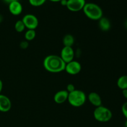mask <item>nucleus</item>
<instances>
[{"label": "nucleus", "mask_w": 127, "mask_h": 127, "mask_svg": "<svg viewBox=\"0 0 127 127\" xmlns=\"http://www.w3.org/2000/svg\"><path fill=\"white\" fill-rule=\"evenodd\" d=\"M88 100L89 102L95 107L102 105V100L101 97L100 95L95 92H92L89 93L88 95Z\"/></svg>", "instance_id": "obj_12"}, {"label": "nucleus", "mask_w": 127, "mask_h": 127, "mask_svg": "<svg viewBox=\"0 0 127 127\" xmlns=\"http://www.w3.org/2000/svg\"><path fill=\"white\" fill-rule=\"evenodd\" d=\"M50 1H52V2H59V1L60 2L62 0H50Z\"/></svg>", "instance_id": "obj_27"}, {"label": "nucleus", "mask_w": 127, "mask_h": 127, "mask_svg": "<svg viewBox=\"0 0 127 127\" xmlns=\"http://www.w3.org/2000/svg\"><path fill=\"white\" fill-rule=\"evenodd\" d=\"M84 14L88 18L94 21H99L103 17V11L98 4L93 2L86 3L83 9Z\"/></svg>", "instance_id": "obj_2"}, {"label": "nucleus", "mask_w": 127, "mask_h": 127, "mask_svg": "<svg viewBox=\"0 0 127 127\" xmlns=\"http://www.w3.org/2000/svg\"><path fill=\"white\" fill-rule=\"evenodd\" d=\"M2 19H3V17H2V16L1 14H0V24L2 22Z\"/></svg>", "instance_id": "obj_26"}, {"label": "nucleus", "mask_w": 127, "mask_h": 127, "mask_svg": "<svg viewBox=\"0 0 127 127\" xmlns=\"http://www.w3.org/2000/svg\"><path fill=\"white\" fill-rule=\"evenodd\" d=\"M125 127H127V121L125 122Z\"/></svg>", "instance_id": "obj_29"}, {"label": "nucleus", "mask_w": 127, "mask_h": 127, "mask_svg": "<svg viewBox=\"0 0 127 127\" xmlns=\"http://www.w3.org/2000/svg\"><path fill=\"white\" fill-rule=\"evenodd\" d=\"M93 115L94 119L99 122H107L112 118L111 110L109 108L102 105L95 107Z\"/></svg>", "instance_id": "obj_4"}, {"label": "nucleus", "mask_w": 127, "mask_h": 127, "mask_svg": "<svg viewBox=\"0 0 127 127\" xmlns=\"http://www.w3.org/2000/svg\"><path fill=\"white\" fill-rule=\"evenodd\" d=\"M74 55L75 53L73 47H64L61 50L60 57L66 63L74 60Z\"/></svg>", "instance_id": "obj_8"}, {"label": "nucleus", "mask_w": 127, "mask_h": 127, "mask_svg": "<svg viewBox=\"0 0 127 127\" xmlns=\"http://www.w3.org/2000/svg\"><path fill=\"white\" fill-rule=\"evenodd\" d=\"M122 94L123 95H124V97L127 99V89L122 90Z\"/></svg>", "instance_id": "obj_22"}, {"label": "nucleus", "mask_w": 127, "mask_h": 127, "mask_svg": "<svg viewBox=\"0 0 127 127\" xmlns=\"http://www.w3.org/2000/svg\"><path fill=\"white\" fill-rule=\"evenodd\" d=\"M14 28L17 32H22L26 29V26L22 20H19L15 23Z\"/></svg>", "instance_id": "obj_17"}, {"label": "nucleus", "mask_w": 127, "mask_h": 127, "mask_svg": "<svg viewBox=\"0 0 127 127\" xmlns=\"http://www.w3.org/2000/svg\"><path fill=\"white\" fill-rule=\"evenodd\" d=\"M125 27H126V28L127 29V20L126 21V22H125Z\"/></svg>", "instance_id": "obj_28"}, {"label": "nucleus", "mask_w": 127, "mask_h": 127, "mask_svg": "<svg viewBox=\"0 0 127 127\" xmlns=\"http://www.w3.org/2000/svg\"><path fill=\"white\" fill-rule=\"evenodd\" d=\"M61 4H62V6H66V4H67V0H62L60 1Z\"/></svg>", "instance_id": "obj_23"}, {"label": "nucleus", "mask_w": 127, "mask_h": 127, "mask_svg": "<svg viewBox=\"0 0 127 127\" xmlns=\"http://www.w3.org/2000/svg\"><path fill=\"white\" fill-rule=\"evenodd\" d=\"M2 87H3V84H2V81L0 79V94H1V91H2Z\"/></svg>", "instance_id": "obj_24"}, {"label": "nucleus", "mask_w": 127, "mask_h": 127, "mask_svg": "<svg viewBox=\"0 0 127 127\" xmlns=\"http://www.w3.org/2000/svg\"><path fill=\"white\" fill-rule=\"evenodd\" d=\"M9 11L14 16H18L22 12V6L19 1H14L9 3Z\"/></svg>", "instance_id": "obj_10"}, {"label": "nucleus", "mask_w": 127, "mask_h": 127, "mask_svg": "<svg viewBox=\"0 0 127 127\" xmlns=\"http://www.w3.org/2000/svg\"><path fill=\"white\" fill-rule=\"evenodd\" d=\"M67 100L72 106L79 107L85 104L86 95L83 91L75 89L74 91L69 93Z\"/></svg>", "instance_id": "obj_3"}, {"label": "nucleus", "mask_w": 127, "mask_h": 127, "mask_svg": "<svg viewBox=\"0 0 127 127\" xmlns=\"http://www.w3.org/2000/svg\"><path fill=\"white\" fill-rule=\"evenodd\" d=\"M81 68V64L79 62L73 60L69 63H66L64 71L70 75H76L80 73Z\"/></svg>", "instance_id": "obj_6"}, {"label": "nucleus", "mask_w": 127, "mask_h": 127, "mask_svg": "<svg viewBox=\"0 0 127 127\" xmlns=\"http://www.w3.org/2000/svg\"><path fill=\"white\" fill-rule=\"evenodd\" d=\"M36 36V32L35 30H32V29H28L27 31L26 32L24 35L25 37V39L26 40L28 41H32L35 38Z\"/></svg>", "instance_id": "obj_16"}, {"label": "nucleus", "mask_w": 127, "mask_h": 127, "mask_svg": "<svg viewBox=\"0 0 127 127\" xmlns=\"http://www.w3.org/2000/svg\"><path fill=\"white\" fill-rule=\"evenodd\" d=\"M43 66L48 72L53 73H60L64 71L66 63L62 59L60 56L50 55L45 58Z\"/></svg>", "instance_id": "obj_1"}, {"label": "nucleus", "mask_w": 127, "mask_h": 127, "mask_svg": "<svg viewBox=\"0 0 127 127\" xmlns=\"http://www.w3.org/2000/svg\"><path fill=\"white\" fill-rule=\"evenodd\" d=\"M86 3L85 0H67L66 7L69 11L78 12L83 9Z\"/></svg>", "instance_id": "obj_7"}, {"label": "nucleus", "mask_w": 127, "mask_h": 127, "mask_svg": "<svg viewBox=\"0 0 127 127\" xmlns=\"http://www.w3.org/2000/svg\"><path fill=\"white\" fill-rule=\"evenodd\" d=\"M29 47V42L27 40H23L20 43V47L22 49H26Z\"/></svg>", "instance_id": "obj_20"}, {"label": "nucleus", "mask_w": 127, "mask_h": 127, "mask_svg": "<svg viewBox=\"0 0 127 127\" xmlns=\"http://www.w3.org/2000/svg\"><path fill=\"white\" fill-rule=\"evenodd\" d=\"M99 28L102 31L106 32V31L110 30V27H111V24H110L109 19H108L107 17H102L99 20Z\"/></svg>", "instance_id": "obj_13"}, {"label": "nucleus", "mask_w": 127, "mask_h": 127, "mask_svg": "<svg viewBox=\"0 0 127 127\" xmlns=\"http://www.w3.org/2000/svg\"><path fill=\"white\" fill-rule=\"evenodd\" d=\"M74 41V37L71 34H66L63 38V43L64 47H73Z\"/></svg>", "instance_id": "obj_14"}, {"label": "nucleus", "mask_w": 127, "mask_h": 127, "mask_svg": "<svg viewBox=\"0 0 127 127\" xmlns=\"http://www.w3.org/2000/svg\"><path fill=\"white\" fill-rule=\"evenodd\" d=\"M12 104L9 98L3 94H0V111L7 112L11 109Z\"/></svg>", "instance_id": "obj_9"}, {"label": "nucleus", "mask_w": 127, "mask_h": 127, "mask_svg": "<svg viewBox=\"0 0 127 127\" xmlns=\"http://www.w3.org/2000/svg\"><path fill=\"white\" fill-rule=\"evenodd\" d=\"M117 86L122 90L127 89V75H123L120 76L117 80Z\"/></svg>", "instance_id": "obj_15"}, {"label": "nucleus", "mask_w": 127, "mask_h": 127, "mask_svg": "<svg viewBox=\"0 0 127 127\" xmlns=\"http://www.w3.org/2000/svg\"><path fill=\"white\" fill-rule=\"evenodd\" d=\"M75 86L73 84H68L66 86V90L68 91V93H70L71 92L74 91L75 90Z\"/></svg>", "instance_id": "obj_21"}, {"label": "nucleus", "mask_w": 127, "mask_h": 127, "mask_svg": "<svg viewBox=\"0 0 127 127\" xmlns=\"http://www.w3.org/2000/svg\"><path fill=\"white\" fill-rule=\"evenodd\" d=\"M68 94H69V93H68L66 90L59 91L57 93H56L54 95V97H53L54 101L57 104H63L68 100Z\"/></svg>", "instance_id": "obj_11"}, {"label": "nucleus", "mask_w": 127, "mask_h": 127, "mask_svg": "<svg viewBox=\"0 0 127 127\" xmlns=\"http://www.w3.org/2000/svg\"><path fill=\"white\" fill-rule=\"evenodd\" d=\"M122 112L123 115H124L127 120V101L124 103L122 107Z\"/></svg>", "instance_id": "obj_19"}, {"label": "nucleus", "mask_w": 127, "mask_h": 127, "mask_svg": "<svg viewBox=\"0 0 127 127\" xmlns=\"http://www.w3.org/2000/svg\"><path fill=\"white\" fill-rule=\"evenodd\" d=\"M47 0H29V2L33 6H40L45 2Z\"/></svg>", "instance_id": "obj_18"}, {"label": "nucleus", "mask_w": 127, "mask_h": 127, "mask_svg": "<svg viewBox=\"0 0 127 127\" xmlns=\"http://www.w3.org/2000/svg\"><path fill=\"white\" fill-rule=\"evenodd\" d=\"M26 28L28 29L35 30L38 26V20L35 15L27 14L23 17L22 19Z\"/></svg>", "instance_id": "obj_5"}, {"label": "nucleus", "mask_w": 127, "mask_h": 127, "mask_svg": "<svg viewBox=\"0 0 127 127\" xmlns=\"http://www.w3.org/2000/svg\"><path fill=\"white\" fill-rule=\"evenodd\" d=\"M6 2H7V3H10V2H12V1H18V0H4Z\"/></svg>", "instance_id": "obj_25"}]
</instances>
